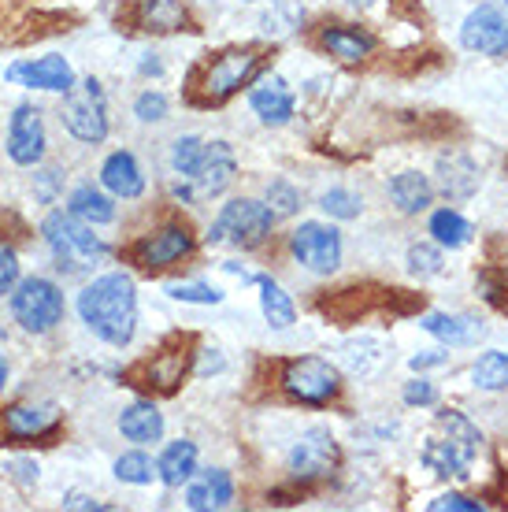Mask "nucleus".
Instances as JSON below:
<instances>
[{"label": "nucleus", "instance_id": "bb28decb", "mask_svg": "<svg viewBox=\"0 0 508 512\" xmlns=\"http://www.w3.org/2000/svg\"><path fill=\"white\" fill-rule=\"evenodd\" d=\"M256 286H260V308H264V320L275 327V331H286L297 323V308H293L290 294L282 290L271 275H256Z\"/></svg>", "mask_w": 508, "mask_h": 512}, {"label": "nucleus", "instance_id": "ddd939ff", "mask_svg": "<svg viewBox=\"0 0 508 512\" xmlns=\"http://www.w3.org/2000/svg\"><path fill=\"white\" fill-rule=\"evenodd\" d=\"M8 82L15 86H26V90H45V93H67L75 86V67L67 64L64 56H38V60H19L4 71Z\"/></svg>", "mask_w": 508, "mask_h": 512}, {"label": "nucleus", "instance_id": "9d476101", "mask_svg": "<svg viewBox=\"0 0 508 512\" xmlns=\"http://www.w3.org/2000/svg\"><path fill=\"white\" fill-rule=\"evenodd\" d=\"M8 160L19 167H38L45 160V149H49V134H45V119H41V108L34 104H19L8 119Z\"/></svg>", "mask_w": 508, "mask_h": 512}, {"label": "nucleus", "instance_id": "5701e85b", "mask_svg": "<svg viewBox=\"0 0 508 512\" xmlns=\"http://www.w3.org/2000/svg\"><path fill=\"white\" fill-rule=\"evenodd\" d=\"M319 45L345 60V64H360V60H368L371 49H375V38L364 34V30H356V26H323L319 30Z\"/></svg>", "mask_w": 508, "mask_h": 512}, {"label": "nucleus", "instance_id": "a19ab883", "mask_svg": "<svg viewBox=\"0 0 508 512\" xmlns=\"http://www.w3.org/2000/svg\"><path fill=\"white\" fill-rule=\"evenodd\" d=\"M427 509H431V512H445V509H453V512H479L483 505H479V501H471V498H464V494H442V498H434Z\"/></svg>", "mask_w": 508, "mask_h": 512}, {"label": "nucleus", "instance_id": "a878e982", "mask_svg": "<svg viewBox=\"0 0 508 512\" xmlns=\"http://www.w3.org/2000/svg\"><path fill=\"white\" fill-rule=\"evenodd\" d=\"M67 208L75 212L78 219H86L89 227H104V223H115V201L97 186H75L71 197H67Z\"/></svg>", "mask_w": 508, "mask_h": 512}, {"label": "nucleus", "instance_id": "412c9836", "mask_svg": "<svg viewBox=\"0 0 508 512\" xmlns=\"http://www.w3.org/2000/svg\"><path fill=\"white\" fill-rule=\"evenodd\" d=\"M119 435L127 442H138V446L160 442L164 438V412L156 409L153 401H134L119 412Z\"/></svg>", "mask_w": 508, "mask_h": 512}, {"label": "nucleus", "instance_id": "f8f14e48", "mask_svg": "<svg viewBox=\"0 0 508 512\" xmlns=\"http://www.w3.org/2000/svg\"><path fill=\"white\" fill-rule=\"evenodd\" d=\"M460 41L479 56H505L508 52V15L494 4H479L460 26Z\"/></svg>", "mask_w": 508, "mask_h": 512}, {"label": "nucleus", "instance_id": "dca6fc26", "mask_svg": "<svg viewBox=\"0 0 508 512\" xmlns=\"http://www.w3.org/2000/svg\"><path fill=\"white\" fill-rule=\"evenodd\" d=\"M249 108L260 116V123H267V127H282V123H290L293 119L297 97H293V90L286 86V78L271 75L249 93Z\"/></svg>", "mask_w": 508, "mask_h": 512}, {"label": "nucleus", "instance_id": "7ed1b4c3", "mask_svg": "<svg viewBox=\"0 0 508 512\" xmlns=\"http://www.w3.org/2000/svg\"><path fill=\"white\" fill-rule=\"evenodd\" d=\"M275 227V212L267 208V201H253V197H238L230 205L219 208L216 223L204 242L208 245H234V249H256L267 242V234Z\"/></svg>", "mask_w": 508, "mask_h": 512}, {"label": "nucleus", "instance_id": "7c9ffc66", "mask_svg": "<svg viewBox=\"0 0 508 512\" xmlns=\"http://www.w3.org/2000/svg\"><path fill=\"white\" fill-rule=\"evenodd\" d=\"M471 383L479 390H508V353L490 349L471 364Z\"/></svg>", "mask_w": 508, "mask_h": 512}, {"label": "nucleus", "instance_id": "c85d7f7f", "mask_svg": "<svg viewBox=\"0 0 508 512\" xmlns=\"http://www.w3.org/2000/svg\"><path fill=\"white\" fill-rule=\"evenodd\" d=\"M438 431H442V438L449 442V446H457L464 457H479V446H483V435H479V427L464 416V412L457 409H445L438 412Z\"/></svg>", "mask_w": 508, "mask_h": 512}, {"label": "nucleus", "instance_id": "79ce46f5", "mask_svg": "<svg viewBox=\"0 0 508 512\" xmlns=\"http://www.w3.org/2000/svg\"><path fill=\"white\" fill-rule=\"evenodd\" d=\"M449 360V353H442V349H431V353H416L412 357V368L416 372H423V368H438V364H445Z\"/></svg>", "mask_w": 508, "mask_h": 512}, {"label": "nucleus", "instance_id": "9b49d317", "mask_svg": "<svg viewBox=\"0 0 508 512\" xmlns=\"http://www.w3.org/2000/svg\"><path fill=\"white\" fill-rule=\"evenodd\" d=\"M338 468V442L327 427H312L293 442L290 449V475L301 483L312 479H327Z\"/></svg>", "mask_w": 508, "mask_h": 512}, {"label": "nucleus", "instance_id": "0eeeda50", "mask_svg": "<svg viewBox=\"0 0 508 512\" xmlns=\"http://www.w3.org/2000/svg\"><path fill=\"white\" fill-rule=\"evenodd\" d=\"M234 175H238V156H234V149H230L227 141H208L197 171L186 175V179H175L171 193H175V201H182V205H197V201L219 197L234 182Z\"/></svg>", "mask_w": 508, "mask_h": 512}, {"label": "nucleus", "instance_id": "6e6552de", "mask_svg": "<svg viewBox=\"0 0 508 512\" xmlns=\"http://www.w3.org/2000/svg\"><path fill=\"white\" fill-rule=\"evenodd\" d=\"M290 253L293 260L308 268L312 275H331L342 264V234L334 231L331 223H316L308 219L301 227H293L290 234Z\"/></svg>", "mask_w": 508, "mask_h": 512}, {"label": "nucleus", "instance_id": "72a5a7b5", "mask_svg": "<svg viewBox=\"0 0 508 512\" xmlns=\"http://www.w3.org/2000/svg\"><path fill=\"white\" fill-rule=\"evenodd\" d=\"M445 268V256L438 245L431 242H416L408 249V275H416V279H434V275H442Z\"/></svg>", "mask_w": 508, "mask_h": 512}, {"label": "nucleus", "instance_id": "c03bdc74", "mask_svg": "<svg viewBox=\"0 0 508 512\" xmlns=\"http://www.w3.org/2000/svg\"><path fill=\"white\" fill-rule=\"evenodd\" d=\"M141 71L145 75H160V60H141Z\"/></svg>", "mask_w": 508, "mask_h": 512}, {"label": "nucleus", "instance_id": "37998d69", "mask_svg": "<svg viewBox=\"0 0 508 512\" xmlns=\"http://www.w3.org/2000/svg\"><path fill=\"white\" fill-rule=\"evenodd\" d=\"M64 509H108V505L97 498H86V494H71V498L64 501Z\"/></svg>", "mask_w": 508, "mask_h": 512}, {"label": "nucleus", "instance_id": "f704fd0d", "mask_svg": "<svg viewBox=\"0 0 508 512\" xmlns=\"http://www.w3.org/2000/svg\"><path fill=\"white\" fill-rule=\"evenodd\" d=\"M319 208L327 212L331 219H356L360 216V197H356L353 190H342V186H334V190H327L323 197H319Z\"/></svg>", "mask_w": 508, "mask_h": 512}, {"label": "nucleus", "instance_id": "6ab92c4d", "mask_svg": "<svg viewBox=\"0 0 508 512\" xmlns=\"http://www.w3.org/2000/svg\"><path fill=\"white\" fill-rule=\"evenodd\" d=\"M234 501V479H230L227 468H208V472L193 475L190 490H186V505L193 512H208V509H227Z\"/></svg>", "mask_w": 508, "mask_h": 512}, {"label": "nucleus", "instance_id": "aec40b11", "mask_svg": "<svg viewBox=\"0 0 508 512\" xmlns=\"http://www.w3.org/2000/svg\"><path fill=\"white\" fill-rule=\"evenodd\" d=\"M420 327L427 334H434L438 342H445L449 349L475 346V342L486 334L483 320H475V316H445V312H431V316H423Z\"/></svg>", "mask_w": 508, "mask_h": 512}, {"label": "nucleus", "instance_id": "a18cd8bd", "mask_svg": "<svg viewBox=\"0 0 508 512\" xmlns=\"http://www.w3.org/2000/svg\"><path fill=\"white\" fill-rule=\"evenodd\" d=\"M4 386H8V360L0 357V394H4Z\"/></svg>", "mask_w": 508, "mask_h": 512}, {"label": "nucleus", "instance_id": "4be33fe9", "mask_svg": "<svg viewBox=\"0 0 508 512\" xmlns=\"http://www.w3.org/2000/svg\"><path fill=\"white\" fill-rule=\"evenodd\" d=\"M134 23L149 34H175L190 26V12H186V0H138Z\"/></svg>", "mask_w": 508, "mask_h": 512}, {"label": "nucleus", "instance_id": "58836bf2", "mask_svg": "<svg viewBox=\"0 0 508 512\" xmlns=\"http://www.w3.org/2000/svg\"><path fill=\"white\" fill-rule=\"evenodd\" d=\"M19 282V253L12 245H0V294H12Z\"/></svg>", "mask_w": 508, "mask_h": 512}, {"label": "nucleus", "instance_id": "a211bd4d", "mask_svg": "<svg viewBox=\"0 0 508 512\" xmlns=\"http://www.w3.org/2000/svg\"><path fill=\"white\" fill-rule=\"evenodd\" d=\"M479 164L464 153H449L438 156V190L449 197V201H468L471 193L479 190Z\"/></svg>", "mask_w": 508, "mask_h": 512}, {"label": "nucleus", "instance_id": "b1692460", "mask_svg": "<svg viewBox=\"0 0 508 512\" xmlns=\"http://www.w3.org/2000/svg\"><path fill=\"white\" fill-rule=\"evenodd\" d=\"M390 201L397 205V212L420 216V212L431 208L434 186L427 182V175H420V171H401V175H394V182H390Z\"/></svg>", "mask_w": 508, "mask_h": 512}, {"label": "nucleus", "instance_id": "1a4fd4ad", "mask_svg": "<svg viewBox=\"0 0 508 512\" xmlns=\"http://www.w3.org/2000/svg\"><path fill=\"white\" fill-rule=\"evenodd\" d=\"M338 386H342L338 368L323 357H297L282 372V390L301 405H327L338 394Z\"/></svg>", "mask_w": 508, "mask_h": 512}, {"label": "nucleus", "instance_id": "2f4dec72", "mask_svg": "<svg viewBox=\"0 0 508 512\" xmlns=\"http://www.w3.org/2000/svg\"><path fill=\"white\" fill-rule=\"evenodd\" d=\"M115 479H123V483H130V487H149L153 479H160V468L153 464L149 453L130 449V453H123V457L115 461Z\"/></svg>", "mask_w": 508, "mask_h": 512}, {"label": "nucleus", "instance_id": "423d86ee", "mask_svg": "<svg viewBox=\"0 0 508 512\" xmlns=\"http://www.w3.org/2000/svg\"><path fill=\"white\" fill-rule=\"evenodd\" d=\"M60 123L67 127L71 138L86 141V145H97V141L108 138V101H104V86L97 78H82L64 93Z\"/></svg>", "mask_w": 508, "mask_h": 512}, {"label": "nucleus", "instance_id": "c756f323", "mask_svg": "<svg viewBox=\"0 0 508 512\" xmlns=\"http://www.w3.org/2000/svg\"><path fill=\"white\" fill-rule=\"evenodd\" d=\"M431 234H434V242L445 245V249H460V245L471 242L475 227H471L460 212H453V208H438L431 216Z\"/></svg>", "mask_w": 508, "mask_h": 512}, {"label": "nucleus", "instance_id": "2eb2a0df", "mask_svg": "<svg viewBox=\"0 0 508 512\" xmlns=\"http://www.w3.org/2000/svg\"><path fill=\"white\" fill-rule=\"evenodd\" d=\"M56 423H60V412H56V405L19 401V405H8V409L0 412V431H4V438H15V442L49 435Z\"/></svg>", "mask_w": 508, "mask_h": 512}, {"label": "nucleus", "instance_id": "20e7f679", "mask_svg": "<svg viewBox=\"0 0 508 512\" xmlns=\"http://www.w3.org/2000/svg\"><path fill=\"white\" fill-rule=\"evenodd\" d=\"M64 312H67L64 290H60L52 279H41V275H34V279L15 282L12 316L26 334L56 331V327L64 323Z\"/></svg>", "mask_w": 508, "mask_h": 512}, {"label": "nucleus", "instance_id": "49530a36", "mask_svg": "<svg viewBox=\"0 0 508 512\" xmlns=\"http://www.w3.org/2000/svg\"><path fill=\"white\" fill-rule=\"evenodd\" d=\"M349 4H353V8H371L375 0H349Z\"/></svg>", "mask_w": 508, "mask_h": 512}, {"label": "nucleus", "instance_id": "473e14b6", "mask_svg": "<svg viewBox=\"0 0 508 512\" xmlns=\"http://www.w3.org/2000/svg\"><path fill=\"white\" fill-rule=\"evenodd\" d=\"M204 149H208V141L197 138V134H182V138H175V145H171V171H175L178 179H186V175L197 171Z\"/></svg>", "mask_w": 508, "mask_h": 512}, {"label": "nucleus", "instance_id": "f3484780", "mask_svg": "<svg viewBox=\"0 0 508 512\" xmlns=\"http://www.w3.org/2000/svg\"><path fill=\"white\" fill-rule=\"evenodd\" d=\"M101 186L119 201H134L145 193V175H141L138 156L127 149H115L108 160L101 164Z\"/></svg>", "mask_w": 508, "mask_h": 512}, {"label": "nucleus", "instance_id": "39448f33", "mask_svg": "<svg viewBox=\"0 0 508 512\" xmlns=\"http://www.w3.org/2000/svg\"><path fill=\"white\" fill-rule=\"evenodd\" d=\"M260 64H264V56L256 49H227V52H219V56H212V60L204 64L201 78H197V90H201L197 101L223 104L227 97H234L242 86L253 82Z\"/></svg>", "mask_w": 508, "mask_h": 512}, {"label": "nucleus", "instance_id": "cd10ccee", "mask_svg": "<svg viewBox=\"0 0 508 512\" xmlns=\"http://www.w3.org/2000/svg\"><path fill=\"white\" fill-rule=\"evenodd\" d=\"M423 464L431 468L434 475H442V479H468L471 475V457H464L457 446H449L445 438H431L427 446H423Z\"/></svg>", "mask_w": 508, "mask_h": 512}, {"label": "nucleus", "instance_id": "4c0bfd02", "mask_svg": "<svg viewBox=\"0 0 508 512\" xmlns=\"http://www.w3.org/2000/svg\"><path fill=\"white\" fill-rule=\"evenodd\" d=\"M134 116H138L141 123H160V119H167V97L160 90L138 93V101H134Z\"/></svg>", "mask_w": 508, "mask_h": 512}, {"label": "nucleus", "instance_id": "c9c22d12", "mask_svg": "<svg viewBox=\"0 0 508 512\" xmlns=\"http://www.w3.org/2000/svg\"><path fill=\"white\" fill-rule=\"evenodd\" d=\"M264 201L275 216H293V212L301 208V193L293 190L286 179H271L267 182V190H264Z\"/></svg>", "mask_w": 508, "mask_h": 512}, {"label": "nucleus", "instance_id": "f03ea898", "mask_svg": "<svg viewBox=\"0 0 508 512\" xmlns=\"http://www.w3.org/2000/svg\"><path fill=\"white\" fill-rule=\"evenodd\" d=\"M41 234H45V245H49L52 256H56V264L67 271L93 268V264H101L104 256L112 253V249L93 234V227H89L86 219H78L71 208H67V212H49L45 223H41Z\"/></svg>", "mask_w": 508, "mask_h": 512}, {"label": "nucleus", "instance_id": "e433bc0d", "mask_svg": "<svg viewBox=\"0 0 508 512\" xmlns=\"http://www.w3.org/2000/svg\"><path fill=\"white\" fill-rule=\"evenodd\" d=\"M167 294L175 301H190V305H219L223 301L216 286H204V282H175V286H167Z\"/></svg>", "mask_w": 508, "mask_h": 512}, {"label": "nucleus", "instance_id": "f257e3e1", "mask_svg": "<svg viewBox=\"0 0 508 512\" xmlns=\"http://www.w3.org/2000/svg\"><path fill=\"white\" fill-rule=\"evenodd\" d=\"M78 316L89 334H97L108 346H130L138 331V290L134 279L123 271H108L82 286L78 294Z\"/></svg>", "mask_w": 508, "mask_h": 512}, {"label": "nucleus", "instance_id": "ea45409f", "mask_svg": "<svg viewBox=\"0 0 508 512\" xmlns=\"http://www.w3.org/2000/svg\"><path fill=\"white\" fill-rule=\"evenodd\" d=\"M438 401V390H434V383H427V379H412V383L405 386V405H420V409H427V405H434Z\"/></svg>", "mask_w": 508, "mask_h": 512}, {"label": "nucleus", "instance_id": "393cba45", "mask_svg": "<svg viewBox=\"0 0 508 512\" xmlns=\"http://www.w3.org/2000/svg\"><path fill=\"white\" fill-rule=\"evenodd\" d=\"M160 479H164V487H182V483H190L193 475H197V446H193L190 438H178L171 446L160 453Z\"/></svg>", "mask_w": 508, "mask_h": 512}, {"label": "nucleus", "instance_id": "4468645a", "mask_svg": "<svg viewBox=\"0 0 508 512\" xmlns=\"http://www.w3.org/2000/svg\"><path fill=\"white\" fill-rule=\"evenodd\" d=\"M190 253H193V234L186 231L182 223H167V227L145 234V238L134 245V260L149 271L171 268V264L186 260Z\"/></svg>", "mask_w": 508, "mask_h": 512}]
</instances>
